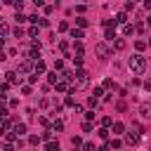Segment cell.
<instances>
[{
  "mask_svg": "<svg viewBox=\"0 0 151 151\" xmlns=\"http://www.w3.org/2000/svg\"><path fill=\"white\" fill-rule=\"evenodd\" d=\"M127 68L132 71V76H142V73L146 71V59H144L142 54H132V57L127 59Z\"/></svg>",
  "mask_w": 151,
  "mask_h": 151,
  "instance_id": "1",
  "label": "cell"
},
{
  "mask_svg": "<svg viewBox=\"0 0 151 151\" xmlns=\"http://www.w3.org/2000/svg\"><path fill=\"white\" fill-rule=\"evenodd\" d=\"M87 85H90V73H87L85 68H78L76 76H73V90H83V87H87Z\"/></svg>",
  "mask_w": 151,
  "mask_h": 151,
  "instance_id": "2",
  "label": "cell"
},
{
  "mask_svg": "<svg viewBox=\"0 0 151 151\" xmlns=\"http://www.w3.org/2000/svg\"><path fill=\"white\" fill-rule=\"evenodd\" d=\"M94 52H97L99 59H109V54H111V50H109L106 42H97V45H94Z\"/></svg>",
  "mask_w": 151,
  "mask_h": 151,
  "instance_id": "3",
  "label": "cell"
},
{
  "mask_svg": "<svg viewBox=\"0 0 151 151\" xmlns=\"http://www.w3.org/2000/svg\"><path fill=\"white\" fill-rule=\"evenodd\" d=\"M31 71H33V61H28V59H24L17 66V73H31Z\"/></svg>",
  "mask_w": 151,
  "mask_h": 151,
  "instance_id": "4",
  "label": "cell"
},
{
  "mask_svg": "<svg viewBox=\"0 0 151 151\" xmlns=\"http://www.w3.org/2000/svg\"><path fill=\"white\" fill-rule=\"evenodd\" d=\"M5 80H7V85H17V83H21V76H17V71H7Z\"/></svg>",
  "mask_w": 151,
  "mask_h": 151,
  "instance_id": "5",
  "label": "cell"
},
{
  "mask_svg": "<svg viewBox=\"0 0 151 151\" xmlns=\"http://www.w3.org/2000/svg\"><path fill=\"white\" fill-rule=\"evenodd\" d=\"M139 113H142V118H146V120H151V104H149V101H144V104H139Z\"/></svg>",
  "mask_w": 151,
  "mask_h": 151,
  "instance_id": "6",
  "label": "cell"
},
{
  "mask_svg": "<svg viewBox=\"0 0 151 151\" xmlns=\"http://www.w3.org/2000/svg\"><path fill=\"white\" fill-rule=\"evenodd\" d=\"M45 68H47V66H45V61H42V59L33 61V73H35V76H42V73H45Z\"/></svg>",
  "mask_w": 151,
  "mask_h": 151,
  "instance_id": "7",
  "label": "cell"
},
{
  "mask_svg": "<svg viewBox=\"0 0 151 151\" xmlns=\"http://www.w3.org/2000/svg\"><path fill=\"white\" fill-rule=\"evenodd\" d=\"M68 33H71V38H73L76 42H80V40L85 38V33H83V28H68Z\"/></svg>",
  "mask_w": 151,
  "mask_h": 151,
  "instance_id": "8",
  "label": "cell"
},
{
  "mask_svg": "<svg viewBox=\"0 0 151 151\" xmlns=\"http://www.w3.org/2000/svg\"><path fill=\"white\" fill-rule=\"evenodd\" d=\"M12 132H14L17 137H24V134H26V123H14Z\"/></svg>",
  "mask_w": 151,
  "mask_h": 151,
  "instance_id": "9",
  "label": "cell"
},
{
  "mask_svg": "<svg viewBox=\"0 0 151 151\" xmlns=\"http://www.w3.org/2000/svg\"><path fill=\"white\" fill-rule=\"evenodd\" d=\"M111 132H113V134H123V132H125V125H123L120 120H116V123L111 125Z\"/></svg>",
  "mask_w": 151,
  "mask_h": 151,
  "instance_id": "10",
  "label": "cell"
},
{
  "mask_svg": "<svg viewBox=\"0 0 151 151\" xmlns=\"http://www.w3.org/2000/svg\"><path fill=\"white\" fill-rule=\"evenodd\" d=\"M125 142H127L130 146H134V144L139 142V134H137V132H127V134H125Z\"/></svg>",
  "mask_w": 151,
  "mask_h": 151,
  "instance_id": "11",
  "label": "cell"
},
{
  "mask_svg": "<svg viewBox=\"0 0 151 151\" xmlns=\"http://www.w3.org/2000/svg\"><path fill=\"white\" fill-rule=\"evenodd\" d=\"M113 24H123V26H125V24H127V14H125V12H118L116 19H113Z\"/></svg>",
  "mask_w": 151,
  "mask_h": 151,
  "instance_id": "12",
  "label": "cell"
},
{
  "mask_svg": "<svg viewBox=\"0 0 151 151\" xmlns=\"http://www.w3.org/2000/svg\"><path fill=\"white\" fill-rule=\"evenodd\" d=\"M45 149H47V151H61L59 142H54V139H52V142H45Z\"/></svg>",
  "mask_w": 151,
  "mask_h": 151,
  "instance_id": "13",
  "label": "cell"
},
{
  "mask_svg": "<svg viewBox=\"0 0 151 151\" xmlns=\"http://www.w3.org/2000/svg\"><path fill=\"white\" fill-rule=\"evenodd\" d=\"M7 35H9V26H7V24H5V21H0V38H2V40H5V38H7Z\"/></svg>",
  "mask_w": 151,
  "mask_h": 151,
  "instance_id": "14",
  "label": "cell"
},
{
  "mask_svg": "<svg viewBox=\"0 0 151 151\" xmlns=\"http://www.w3.org/2000/svg\"><path fill=\"white\" fill-rule=\"evenodd\" d=\"M106 38H109V40H116V38H118V35H116V24L106 28Z\"/></svg>",
  "mask_w": 151,
  "mask_h": 151,
  "instance_id": "15",
  "label": "cell"
},
{
  "mask_svg": "<svg viewBox=\"0 0 151 151\" xmlns=\"http://www.w3.org/2000/svg\"><path fill=\"white\" fill-rule=\"evenodd\" d=\"M113 50H118V52L125 50V40H123V38H116V40H113Z\"/></svg>",
  "mask_w": 151,
  "mask_h": 151,
  "instance_id": "16",
  "label": "cell"
},
{
  "mask_svg": "<svg viewBox=\"0 0 151 151\" xmlns=\"http://www.w3.org/2000/svg\"><path fill=\"white\" fill-rule=\"evenodd\" d=\"M101 90H116V83H113L111 78H106V80L101 83Z\"/></svg>",
  "mask_w": 151,
  "mask_h": 151,
  "instance_id": "17",
  "label": "cell"
},
{
  "mask_svg": "<svg viewBox=\"0 0 151 151\" xmlns=\"http://www.w3.org/2000/svg\"><path fill=\"white\" fill-rule=\"evenodd\" d=\"M123 33H125V35H132V33H134V24H130V21H127V24L123 26Z\"/></svg>",
  "mask_w": 151,
  "mask_h": 151,
  "instance_id": "18",
  "label": "cell"
},
{
  "mask_svg": "<svg viewBox=\"0 0 151 151\" xmlns=\"http://www.w3.org/2000/svg\"><path fill=\"white\" fill-rule=\"evenodd\" d=\"M47 83H50V85H57V83H59V76H57L54 71H52V73H47Z\"/></svg>",
  "mask_w": 151,
  "mask_h": 151,
  "instance_id": "19",
  "label": "cell"
},
{
  "mask_svg": "<svg viewBox=\"0 0 151 151\" xmlns=\"http://www.w3.org/2000/svg\"><path fill=\"white\" fill-rule=\"evenodd\" d=\"M54 87H57V92H68V85H66L64 80H59V83H57Z\"/></svg>",
  "mask_w": 151,
  "mask_h": 151,
  "instance_id": "20",
  "label": "cell"
},
{
  "mask_svg": "<svg viewBox=\"0 0 151 151\" xmlns=\"http://www.w3.org/2000/svg\"><path fill=\"white\" fill-rule=\"evenodd\" d=\"M87 106H90V111H94V109L99 106V99H94V97H90V99H87Z\"/></svg>",
  "mask_w": 151,
  "mask_h": 151,
  "instance_id": "21",
  "label": "cell"
},
{
  "mask_svg": "<svg viewBox=\"0 0 151 151\" xmlns=\"http://www.w3.org/2000/svg\"><path fill=\"white\" fill-rule=\"evenodd\" d=\"M111 125H113V118L111 116H104L101 118V127H111Z\"/></svg>",
  "mask_w": 151,
  "mask_h": 151,
  "instance_id": "22",
  "label": "cell"
},
{
  "mask_svg": "<svg viewBox=\"0 0 151 151\" xmlns=\"http://www.w3.org/2000/svg\"><path fill=\"white\" fill-rule=\"evenodd\" d=\"M50 127H52V132H59V130H64V123H61V120H54Z\"/></svg>",
  "mask_w": 151,
  "mask_h": 151,
  "instance_id": "23",
  "label": "cell"
},
{
  "mask_svg": "<svg viewBox=\"0 0 151 151\" xmlns=\"http://www.w3.org/2000/svg\"><path fill=\"white\" fill-rule=\"evenodd\" d=\"M109 132H111L109 127H99V130H97V134H99L101 139H109Z\"/></svg>",
  "mask_w": 151,
  "mask_h": 151,
  "instance_id": "24",
  "label": "cell"
},
{
  "mask_svg": "<svg viewBox=\"0 0 151 151\" xmlns=\"http://www.w3.org/2000/svg\"><path fill=\"white\" fill-rule=\"evenodd\" d=\"M73 52H76V54H83V52H85L83 42H73Z\"/></svg>",
  "mask_w": 151,
  "mask_h": 151,
  "instance_id": "25",
  "label": "cell"
},
{
  "mask_svg": "<svg viewBox=\"0 0 151 151\" xmlns=\"http://www.w3.org/2000/svg\"><path fill=\"white\" fill-rule=\"evenodd\" d=\"M57 71H59V73L64 71V59H57V61H54V73H57Z\"/></svg>",
  "mask_w": 151,
  "mask_h": 151,
  "instance_id": "26",
  "label": "cell"
},
{
  "mask_svg": "<svg viewBox=\"0 0 151 151\" xmlns=\"http://www.w3.org/2000/svg\"><path fill=\"white\" fill-rule=\"evenodd\" d=\"M76 24H78V28H85V26H87V19H85V17H78Z\"/></svg>",
  "mask_w": 151,
  "mask_h": 151,
  "instance_id": "27",
  "label": "cell"
},
{
  "mask_svg": "<svg viewBox=\"0 0 151 151\" xmlns=\"http://www.w3.org/2000/svg\"><path fill=\"white\" fill-rule=\"evenodd\" d=\"M42 139H45V142H52V127H47V130L42 132Z\"/></svg>",
  "mask_w": 151,
  "mask_h": 151,
  "instance_id": "28",
  "label": "cell"
},
{
  "mask_svg": "<svg viewBox=\"0 0 151 151\" xmlns=\"http://www.w3.org/2000/svg\"><path fill=\"white\" fill-rule=\"evenodd\" d=\"M28 144H31V146H38V144H40V137L31 134V137H28Z\"/></svg>",
  "mask_w": 151,
  "mask_h": 151,
  "instance_id": "29",
  "label": "cell"
},
{
  "mask_svg": "<svg viewBox=\"0 0 151 151\" xmlns=\"http://www.w3.org/2000/svg\"><path fill=\"white\" fill-rule=\"evenodd\" d=\"M71 144H73L76 149H80V146H83V139H80V137H71Z\"/></svg>",
  "mask_w": 151,
  "mask_h": 151,
  "instance_id": "30",
  "label": "cell"
},
{
  "mask_svg": "<svg viewBox=\"0 0 151 151\" xmlns=\"http://www.w3.org/2000/svg\"><path fill=\"white\" fill-rule=\"evenodd\" d=\"M80 149H83V151H97V149H94V144H92V142H85V144H83V146H80Z\"/></svg>",
  "mask_w": 151,
  "mask_h": 151,
  "instance_id": "31",
  "label": "cell"
},
{
  "mask_svg": "<svg viewBox=\"0 0 151 151\" xmlns=\"http://www.w3.org/2000/svg\"><path fill=\"white\" fill-rule=\"evenodd\" d=\"M12 33H14V38H24V28H21V26H17Z\"/></svg>",
  "mask_w": 151,
  "mask_h": 151,
  "instance_id": "32",
  "label": "cell"
},
{
  "mask_svg": "<svg viewBox=\"0 0 151 151\" xmlns=\"http://www.w3.org/2000/svg\"><path fill=\"white\" fill-rule=\"evenodd\" d=\"M35 35H38V26H31V28H28V38L35 40Z\"/></svg>",
  "mask_w": 151,
  "mask_h": 151,
  "instance_id": "33",
  "label": "cell"
},
{
  "mask_svg": "<svg viewBox=\"0 0 151 151\" xmlns=\"http://www.w3.org/2000/svg\"><path fill=\"white\" fill-rule=\"evenodd\" d=\"M73 64L80 68V66H83V54H76V57H73Z\"/></svg>",
  "mask_w": 151,
  "mask_h": 151,
  "instance_id": "34",
  "label": "cell"
},
{
  "mask_svg": "<svg viewBox=\"0 0 151 151\" xmlns=\"http://www.w3.org/2000/svg\"><path fill=\"white\" fill-rule=\"evenodd\" d=\"M2 151H14V144L12 142H2Z\"/></svg>",
  "mask_w": 151,
  "mask_h": 151,
  "instance_id": "35",
  "label": "cell"
},
{
  "mask_svg": "<svg viewBox=\"0 0 151 151\" xmlns=\"http://www.w3.org/2000/svg\"><path fill=\"white\" fill-rule=\"evenodd\" d=\"M14 19H17V24H21V21H28V17H24L21 12H17V17H14Z\"/></svg>",
  "mask_w": 151,
  "mask_h": 151,
  "instance_id": "36",
  "label": "cell"
},
{
  "mask_svg": "<svg viewBox=\"0 0 151 151\" xmlns=\"http://www.w3.org/2000/svg\"><path fill=\"white\" fill-rule=\"evenodd\" d=\"M38 26H42V28H47V26H50V21H47L45 17H40V19H38Z\"/></svg>",
  "mask_w": 151,
  "mask_h": 151,
  "instance_id": "37",
  "label": "cell"
},
{
  "mask_svg": "<svg viewBox=\"0 0 151 151\" xmlns=\"http://www.w3.org/2000/svg\"><path fill=\"white\" fill-rule=\"evenodd\" d=\"M101 94H104V90H101V87H94V92H92V97H94V99H99Z\"/></svg>",
  "mask_w": 151,
  "mask_h": 151,
  "instance_id": "38",
  "label": "cell"
},
{
  "mask_svg": "<svg viewBox=\"0 0 151 151\" xmlns=\"http://www.w3.org/2000/svg\"><path fill=\"white\" fill-rule=\"evenodd\" d=\"M116 109H118V111H125V109H127V104L120 99V101H116Z\"/></svg>",
  "mask_w": 151,
  "mask_h": 151,
  "instance_id": "39",
  "label": "cell"
},
{
  "mask_svg": "<svg viewBox=\"0 0 151 151\" xmlns=\"http://www.w3.org/2000/svg\"><path fill=\"white\" fill-rule=\"evenodd\" d=\"M109 149H120V142H118V139H111V142H109Z\"/></svg>",
  "mask_w": 151,
  "mask_h": 151,
  "instance_id": "40",
  "label": "cell"
},
{
  "mask_svg": "<svg viewBox=\"0 0 151 151\" xmlns=\"http://www.w3.org/2000/svg\"><path fill=\"white\" fill-rule=\"evenodd\" d=\"M64 104H66V106H71V109H73V106H76V101H73V97H71V94H68V97H66V101H64Z\"/></svg>",
  "mask_w": 151,
  "mask_h": 151,
  "instance_id": "41",
  "label": "cell"
},
{
  "mask_svg": "<svg viewBox=\"0 0 151 151\" xmlns=\"http://www.w3.org/2000/svg\"><path fill=\"white\" fill-rule=\"evenodd\" d=\"M92 118H94V111H90V109H87V111H85V120H87V123H90V120H92Z\"/></svg>",
  "mask_w": 151,
  "mask_h": 151,
  "instance_id": "42",
  "label": "cell"
},
{
  "mask_svg": "<svg viewBox=\"0 0 151 151\" xmlns=\"http://www.w3.org/2000/svg\"><path fill=\"white\" fill-rule=\"evenodd\" d=\"M83 132H92V123L85 120V123H83Z\"/></svg>",
  "mask_w": 151,
  "mask_h": 151,
  "instance_id": "43",
  "label": "cell"
},
{
  "mask_svg": "<svg viewBox=\"0 0 151 151\" xmlns=\"http://www.w3.org/2000/svg\"><path fill=\"white\" fill-rule=\"evenodd\" d=\"M59 50H61V52H66V50H68V42H66V40H61V42H59Z\"/></svg>",
  "mask_w": 151,
  "mask_h": 151,
  "instance_id": "44",
  "label": "cell"
},
{
  "mask_svg": "<svg viewBox=\"0 0 151 151\" xmlns=\"http://www.w3.org/2000/svg\"><path fill=\"white\" fill-rule=\"evenodd\" d=\"M134 47H137V50H144V47H146V42H144V40H137V42H134Z\"/></svg>",
  "mask_w": 151,
  "mask_h": 151,
  "instance_id": "45",
  "label": "cell"
},
{
  "mask_svg": "<svg viewBox=\"0 0 151 151\" xmlns=\"http://www.w3.org/2000/svg\"><path fill=\"white\" fill-rule=\"evenodd\" d=\"M38 120H40V125H45V127H47V125H50V120H47V118H45V116H40V118H38Z\"/></svg>",
  "mask_w": 151,
  "mask_h": 151,
  "instance_id": "46",
  "label": "cell"
},
{
  "mask_svg": "<svg viewBox=\"0 0 151 151\" xmlns=\"http://www.w3.org/2000/svg\"><path fill=\"white\" fill-rule=\"evenodd\" d=\"M97 151H111V149H109V142H106V144H101V146H99Z\"/></svg>",
  "mask_w": 151,
  "mask_h": 151,
  "instance_id": "47",
  "label": "cell"
},
{
  "mask_svg": "<svg viewBox=\"0 0 151 151\" xmlns=\"http://www.w3.org/2000/svg\"><path fill=\"white\" fill-rule=\"evenodd\" d=\"M144 90H146V92H151V80H144Z\"/></svg>",
  "mask_w": 151,
  "mask_h": 151,
  "instance_id": "48",
  "label": "cell"
},
{
  "mask_svg": "<svg viewBox=\"0 0 151 151\" xmlns=\"http://www.w3.org/2000/svg\"><path fill=\"white\" fill-rule=\"evenodd\" d=\"M7 101V92H0V104H5Z\"/></svg>",
  "mask_w": 151,
  "mask_h": 151,
  "instance_id": "49",
  "label": "cell"
},
{
  "mask_svg": "<svg viewBox=\"0 0 151 151\" xmlns=\"http://www.w3.org/2000/svg\"><path fill=\"white\" fill-rule=\"evenodd\" d=\"M5 59H7V54H5L2 50H0V61H5Z\"/></svg>",
  "mask_w": 151,
  "mask_h": 151,
  "instance_id": "50",
  "label": "cell"
},
{
  "mask_svg": "<svg viewBox=\"0 0 151 151\" xmlns=\"http://www.w3.org/2000/svg\"><path fill=\"white\" fill-rule=\"evenodd\" d=\"M144 7H146V9H151V0H146V2H144Z\"/></svg>",
  "mask_w": 151,
  "mask_h": 151,
  "instance_id": "51",
  "label": "cell"
},
{
  "mask_svg": "<svg viewBox=\"0 0 151 151\" xmlns=\"http://www.w3.org/2000/svg\"><path fill=\"white\" fill-rule=\"evenodd\" d=\"M146 26H151V17H146Z\"/></svg>",
  "mask_w": 151,
  "mask_h": 151,
  "instance_id": "52",
  "label": "cell"
},
{
  "mask_svg": "<svg viewBox=\"0 0 151 151\" xmlns=\"http://www.w3.org/2000/svg\"><path fill=\"white\" fill-rule=\"evenodd\" d=\"M2 45H5V40H2V38H0V47H2Z\"/></svg>",
  "mask_w": 151,
  "mask_h": 151,
  "instance_id": "53",
  "label": "cell"
},
{
  "mask_svg": "<svg viewBox=\"0 0 151 151\" xmlns=\"http://www.w3.org/2000/svg\"><path fill=\"white\" fill-rule=\"evenodd\" d=\"M149 45H151V40H149Z\"/></svg>",
  "mask_w": 151,
  "mask_h": 151,
  "instance_id": "54",
  "label": "cell"
},
{
  "mask_svg": "<svg viewBox=\"0 0 151 151\" xmlns=\"http://www.w3.org/2000/svg\"><path fill=\"white\" fill-rule=\"evenodd\" d=\"M149 151H151V149H149Z\"/></svg>",
  "mask_w": 151,
  "mask_h": 151,
  "instance_id": "55",
  "label": "cell"
},
{
  "mask_svg": "<svg viewBox=\"0 0 151 151\" xmlns=\"http://www.w3.org/2000/svg\"><path fill=\"white\" fill-rule=\"evenodd\" d=\"M0 85H2V83H0Z\"/></svg>",
  "mask_w": 151,
  "mask_h": 151,
  "instance_id": "56",
  "label": "cell"
}]
</instances>
